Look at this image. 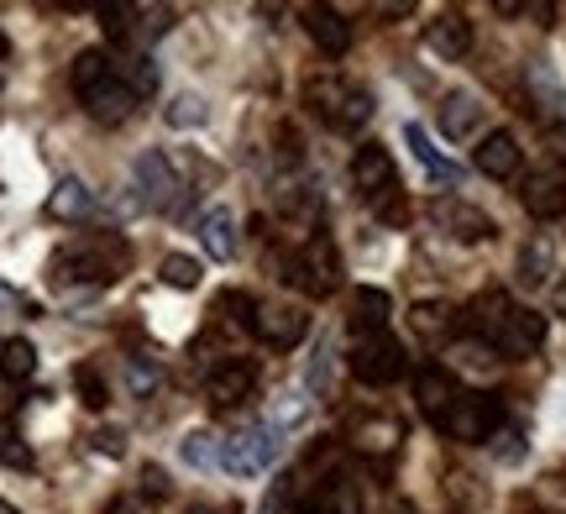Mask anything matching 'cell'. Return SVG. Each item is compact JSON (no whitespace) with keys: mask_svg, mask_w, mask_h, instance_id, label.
Wrapping results in <instances>:
<instances>
[{"mask_svg":"<svg viewBox=\"0 0 566 514\" xmlns=\"http://www.w3.org/2000/svg\"><path fill=\"white\" fill-rule=\"evenodd\" d=\"M200 248L216 258V263H231L237 258V216L226 206H210L200 216Z\"/></svg>","mask_w":566,"mask_h":514,"instance_id":"obj_21","label":"cell"},{"mask_svg":"<svg viewBox=\"0 0 566 514\" xmlns=\"http://www.w3.org/2000/svg\"><path fill=\"white\" fill-rule=\"evenodd\" d=\"M289 279H294L304 294H315V300L336 294V289H342V252H336V242H331V237H310L304 252L289 263Z\"/></svg>","mask_w":566,"mask_h":514,"instance_id":"obj_7","label":"cell"},{"mask_svg":"<svg viewBox=\"0 0 566 514\" xmlns=\"http://www.w3.org/2000/svg\"><path fill=\"white\" fill-rule=\"evenodd\" d=\"M205 116H210L205 95H174V101H168V111H163V122L179 126V132H189V126H205Z\"/></svg>","mask_w":566,"mask_h":514,"instance_id":"obj_32","label":"cell"},{"mask_svg":"<svg viewBox=\"0 0 566 514\" xmlns=\"http://www.w3.org/2000/svg\"><path fill=\"white\" fill-rule=\"evenodd\" d=\"M279 462V431L273 426H247L221 447V468L237 478H258Z\"/></svg>","mask_w":566,"mask_h":514,"instance_id":"obj_8","label":"cell"},{"mask_svg":"<svg viewBox=\"0 0 566 514\" xmlns=\"http://www.w3.org/2000/svg\"><path fill=\"white\" fill-rule=\"evenodd\" d=\"M310 331V315L300 305H258V321H252V336L268 342V347H294Z\"/></svg>","mask_w":566,"mask_h":514,"instance_id":"obj_12","label":"cell"},{"mask_svg":"<svg viewBox=\"0 0 566 514\" xmlns=\"http://www.w3.org/2000/svg\"><path fill=\"white\" fill-rule=\"evenodd\" d=\"M0 468H17V473L32 468V447L21 441V431L11 420H0Z\"/></svg>","mask_w":566,"mask_h":514,"instance_id":"obj_34","label":"cell"},{"mask_svg":"<svg viewBox=\"0 0 566 514\" xmlns=\"http://www.w3.org/2000/svg\"><path fill=\"white\" fill-rule=\"evenodd\" d=\"M415 405H420L424 420L441 426L446 410L457 405V378H451L446 368H420V378H415Z\"/></svg>","mask_w":566,"mask_h":514,"instance_id":"obj_18","label":"cell"},{"mask_svg":"<svg viewBox=\"0 0 566 514\" xmlns=\"http://www.w3.org/2000/svg\"><path fill=\"white\" fill-rule=\"evenodd\" d=\"M0 59H6V38H0Z\"/></svg>","mask_w":566,"mask_h":514,"instance_id":"obj_45","label":"cell"},{"mask_svg":"<svg viewBox=\"0 0 566 514\" xmlns=\"http://www.w3.org/2000/svg\"><path fill=\"white\" fill-rule=\"evenodd\" d=\"M520 200H525V210L535 216V221H556V216H566V168L562 164L535 168V174L525 179V189H520Z\"/></svg>","mask_w":566,"mask_h":514,"instance_id":"obj_11","label":"cell"},{"mask_svg":"<svg viewBox=\"0 0 566 514\" xmlns=\"http://www.w3.org/2000/svg\"><path fill=\"white\" fill-rule=\"evenodd\" d=\"M74 389H80L84 410H105V405H111V389H105L101 368H90V363H80V368H74Z\"/></svg>","mask_w":566,"mask_h":514,"instance_id":"obj_35","label":"cell"},{"mask_svg":"<svg viewBox=\"0 0 566 514\" xmlns=\"http://www.w3.org/2000/svg\"><path fill=\"white\" fill-rule=\"evenodd\" d=\"M388 294L384 289H357V336H367V331H384L388 326Z\"/></svg>","mask_w":566,"mask_h":514,"instance_id":"obj_30","label":"cell"},{"mask_svg":"<svg viewBox=\"0 0 566 514\" xmlns=\"http://www.w3.org/2000/svg\"><path fill=\"white\" fill-rule=\"evenodd\" d=\"M304 105L325 126H336V132H363L373 122V95L357 90V84H346L342 74H310L304 80Z\"/></svg>","mask_w":566,"mask_h":514,"instance_id":"obj_3","label":"cell"},{"mask_svg":"<svg viewBox=\"0 0 566 514\" xmlns=\"http://www.w3.org/2000/svg\"><path fill=\"white\" fill-rule=\"evenodd\" d=\"M132 17H137V6H105L101 11L105 38H132Z\"/></svg>","mask_w":566,"mask_h":514,"instance_id":"obj_37","label":"cell"},{"mask_svg":"<svg viewBox=\"0 0 566 514\" xmlns=\"http://www.w3.org/2000/svg\"><path fill=\"white\" fill-rule=\"evenodd\" d=\"M179 457L189 462V468H216V462H221V447H216V436L210 431H189L179 441Z\"/></svg>","mask_w":566,"mask_h":514,"instance_id":"obj_33","label":"cell"},{"mask_svg":"<svg viewBox=\"0 0 566 514\" xmlns=\"http://www.w3.org/2000/svg\"><path fill=\"white\" fill-rule=\"evenodd\" d=\"M352 185L363 189V200L384 221H405V206H399V168L388 158V147L378 143H363L357 147V158H352Z\"/></svg>","mask_w":566,"mask_h":514,"instance_id":"obj_4","label":"cell"},{"mask_svg":"<svg viewBox=\"0 0 566 514\" xmlns=\"http://www.w3.org/2000/svg\"><path fill=\"white\" fill-rule=\"evenodd\" d=\"M424 48L446 63L467 59V48H472V21H467L462 11H441V17L424 27Z\"/></svg>","mask_w":566,"mask_h":514,"instance_id":"obj_16","label":"cell"},{"mask_svg":"<svg viewBox=\"0 0 566 514\" xmlns=\"http://www.w3.org/2000/svg\"><path fill=\"white\" fill-rule=\"evenodd\" d=\"M0 514H21V510H17V504H6V499H0Z\"/></svg>","mask_w":566,"mask_h":514,"instance_id":"obj_44","label":"cell"},{"mask_svg":"<svg viewBox=\"0 0 566 514\" xmlns=\"http://www.w3.org/2000/svg\"><path fill=\"white\" fill-rule=\"evenodd\" d=\"M32 373H38V347H32L27 336L0 342V378H6V384H27Z\"/></svg>","mask_w":566,"mask_h":514,"instance_id":"obj_25","label":"cell"},{"mask_svg":"<svg viewBox=\"0 0 566 514\" xmlns=\"http://www.w3.org/2000/svg\"><path fill=\"white\" fill-rule=\"evenodd\" d=\"M493 457L509 462V468H514V462H525V436L514 431V426H499V431H493Z\"/></svg>","mask_w":566,"mask_h":514,"instance_id":"obj_36","label":"cell"},{"mask_svg":"<svg viewBox=\"0 0 566 514\" xmlns=\"http://www.w3.org/2000/svg\"><path fill=\"white\" fill-rule=\"evenodd\" d=\"M137 185H142V200H147V206H174L179 174H174V164H168L163 153H142L137 158Z\"/></svg>","mask_w":566,"mask_h":514,"instance_id":"obj_20","label":"cell"},{"mask_svg":"<svg viewBox=\"0 0 566 514\" xmlns=\"http://www.w3.org/2000/svg\"><path fill=\"white\" fill-rule=\"evenodd\" d=\"M137 101H142L137 90H132V84H126L122 74H111L105 84H95V90L84 95V111H90V116H95L101 126H122L126 116L137 111Z\"/></svg>","mask_w":566,"mask_h":514,"instance_id":"obj_13","label":"cell"},{"mask_svg":"<svg viewBox=\"0 0 566 514\" xmlns=\"http://www.w3.org/2000/svg\"><path fill=\"white\" fill-rule=\"evenodd\" d=\"M304 32H310V42L321 48L325 59H342L352 48V27H346L336 6H304Z\"/></svg>","mask_w":566,"mask_h":514,"instance_id":"obj_15","label":"cell"},{"mask_svg":"<svg viewBox=\"0 0 566 514\" xmlns=\"http://www.w3.org/2000/svg\"><path fill=\"white\" fill-rule=\"evenodd\" d=\"M499 426H504V410H499V399H488V394H457V405H451L441 420V431L451 436V441H462V447L493 441Z\"/></svg>","mask_w":566,"mask_h":514,"instance_id":"obj_6","label":"cell"},{"mask_svg":"<svg viewBox=\"0 0 566 514\" xmlns=\"http://www.w3.org/2000/svg\"><path fill=\"white\" fill-rule=\"evenodd\" d=\"M346 363H352V373L363 378L367 389H388V384H399V378H405V368H409L405 347H399L388 331H367V336H357Z\"/></svg>","mask_w":566,"mask_h":514,"instance_id":"obj_5","label":"cell"},{"mask_svg":"<svg viewBox=\"0 0 566 514\" xmlns=\"http://www.w3.org/2000/svg\"><path fill=\"white\" fill-rule=\"evenodd\" d=\"M399 441H405V426H399L394 415H367V420L352 426V447L363 457H394Z\"/></svg>","mask_w":566,"mask_h":514,"instance_id":"obj_17","label":"cell"},{"mask_svg":"<svg viewBox=\"0 0 566 514\" xmlns=\"http://www.w3.org/2000/svg\"><path fill=\"white\" fill-rule=\"evenodd\" d=\"M472 331H478V342L493 347L499 357H530V352L546 342V315H535V310L514 305L509 294H478V305H472Z\"/></svg>","mask_w":566,"mask_h":514,"instance_id":"obj_2","label":"cell"},{"mask_svg":"<svg viewBox=\"0 0 566 514\" xmlns=\"http://www.w3.org/2000/svg\"><path fill=\"white\" fill-rule=\"evenodd\" d=\"M405 143H409V153H415V158H420V164L430 168V174H436V179H457V164H446L441 153H436V143L424 137V126H420V122H409V126H405Z\"/></svg>","mask_w":566,"mask_h":514,"instance_id":"obj_29","label":"cell"},{"mask_svg":"<svg viewBox=\"0 0 566 514\" xmlns=\"http://www.w3.org/2000/svg\"><path fill=\"white\" fill-rule=\"evenodd\" d=\"M205 394H210V405H216V410H237V405H247V399L258 394V368L242 363V357L216 363L210 378H205Z\"/></svg>","mask_w":566,"mask_h":514,"instance_id":"obj_10","label":"cell"},{"mask_svg":"<svg viewBox=\"0 0 566 514\" xmlns=\"http://www.w3.org/2000/svg\"><path fill=\"white\" fill-rule=\"evenodd\" d=\"M430 221H436L446 237H457V242H488V237H493L488 210L467 206L462 195H441V200H430Z\"/></svg>","mask_w":566,"mask_h":514,"instance_id":"obj_9","label":"cell"},{"mask_svg":"<svg viewBox=\"0 0 566 514\" xmlns=\"http://www.w3.org/2000/svg\"><path fill=\"white\" fill-rule=\"evenodd\" d=\"M472 164H478V174H488V179H514L520 164H525L520 137H514V132H488L483 143L472 147Z\"/></svg>","mask_w":566,"mask_h":514,"instance_id":"obj_14","label":"cell"},{"mask_svg":"<svg viewBox=\"0 0 566 514\" xmlns=\"http://www.w3.org/2000/svg\"><path fill=\"white\" fill-rule=\"evenodd\" d=\"M105 514H147V504H142V499H111V504H105Z\"/></svg>","mask_w":566,"mask_h":514,"instance_id":"obj_41","label":"cell"},{"mask_svg":"<svg viewBox=\"0 0 566 514\" xmlns=\"http://www.w3.org/2000/svg\"><path fill=\"white\" fill-rule=\"evenodd\" d=\"M441 132L451 137V143L478 137V132H483V101L467 95V90H451V95L441 101Z\"/></svg>","mask_w":566,"mask_h":514,"instance_id":"obj_19","label":"cell"},{"mask_svg":"<svg viewBox=\"0 0 566 514\" xmlns=\"http://www.w3.org/2000/svg\"><path fill=\"white\" fill-rule=\"evenodd\" d=\"M90 210H95V195H90L84 179H63V185L48 195V216H53V221H84Z\"/></svg>","mask_w":566,"mask_h":514,"instance_id":"obj_23","label":"cell"},{"mask_svg":"<svg viewBox=\"0 0 566 514\" xmlns=\"http://www.w3.org/2000/svg\"><path fill=\"white\" fill-rule=\"evenodd\" d=\"M0 310H21V294L11 284H0Z\"/></svg>","mask_w":566,"mask_h":514,"instance_id":"obj_42","label":"cell"},{"mask_svg":"<svg viewBox=\"0 0 566 514\" xmlns=\"http://www.w3.org/2000/svg\"><path fill=\"white\" fill-rule=\"evenodd\" d=\"M95 452H101V457H122L126 452V431H122V426H116V431H111V426H105V431H95Z\"/></svg>","mask_w":566,"mask_h":514,"instance_id":"obj_38","label":"cell"},{"mask_svg":"<svg viewBox=\"0 0 566 514\" xmlns=\"http://www.w3.org/2000/svg\"><path fill=\"white\" fill-rule=\"evenodd\" d=\"M556 310H562V315H566V284L556 289Z\"/></svg>","mask_w":566,"mask_h":514,"instance_id":"obj_43","label":"cell"},{"mask_svg":"<svg viewBox=\"0 0 566 514\" xmlns=\"http://www.w3.org/2000/svg\"><path fill=\"white\" fill-rule=\"evenodd\" d=\"M210 315H216V326H221L226 336H237V331H252V321H258V305H252V294H242V289H226Z\"/></svg>","mask_w":566,"mask_h":514,"instance_id":"obj_24","label":"cell"},{"mask_svg":"<svg viewBox=\"0 0 566 514\" xmlns=\"http://www.w3.org/2000/svg\"><path fill=\"white\" fill-rule=\"evenodd\" d=\"M520 284L525 289H541V284H551V242L546 237H535V242H525V252H520Z\"/></svg>","mask_w":566,"mask_h":514,"instance_id":"obj_28","label":"cell"},{"mask_svg":"<svg viewBox=\"0 0 566 514\" xmlns=\"http://www.w3.org/2000/svg\"><path fill=\"white\" fill-rule=\"evenodd\" d=\"M126 268H132V242H126V237H116V231H84L69 248L53 252L48 279L59 289H69V284L101 289V284H116Z\"/></svg>","mask_w":566,"mask_h":514,"instance_id":"obj_1","label":"cell"},{"mask_svg":"<svg viewBox=\"0 0 566 514\" xmlns=\"http://www.w3.org/2000/svg\"><path fill=\"white\" fill-rule=\"evenodd\" d=\"M409 326H415L420 342H446V336H457V310L446 300H420L409 310Z\"/></svg>","mask_w":566,"mask_h":514,"instance_id":"obj_22","label":"cell"},{"mask_svg":"<svg viewBox=\"0 0 566 514\" xmlns=\"http://www.w3.org/2000/svg\"><path fill=\"white\" fill-rule=\"evenodd\" d=\"M111 74H116V69H111V59H105L101 48H84L80 59H74V69H69V84H74V95L84 101V95H90L95 84H105Z\"/></svg>","mask_w":566,"mask_h":514,"instance_id":"obj_27","label":"cell"},{"mask_svg":"<svg viewBox=\"0 0 566 514\" xmlns=\"http://www.w3.org/2000/svg\"><path fill=\"white\" fill-rule=\"evenodd\" d=\"M158 279L168 289H200V258H184V252H168V258H163V268H158Z\"/></svg>","mask_w":566,"mask_h":514,"instance_id":"obj_31","label":"cell"},{"mask_svg":"<svg viewBox=\"0 0 566 514\" xmlns=\"http://www.w3.org/2000/svg\"><path fill=\"white\" fill-rule=\"evenodd\" d=\"M315 514H363V489L352 473H336L331 483L321 489V510Z\"/></svg>","mask_w":566,"mask_h":514,"instance_id":"obj_26","label":"cell"},{"mask_svg":"<svg viewBox=\"0 0 566 514\" xmlns=\"http://www.w3.org/2000/svg\"><path fill=\"white\" fill-rule=\"evenodd\" d=\"M126 373H132V389H137V394H147L153 384H158V368H147L142 357H132V363H126Z\"/></svg>","mask_w":566,"mask_h":514,"instance_id":"obj_39","label":"cell"},{"mask_svg":"<svg viewBox=\"0 0 566 514\" xmlns=\"http://www.w3.org/2000/svg\"><path fill=\"white\" fill-rule=\"evenodd\" d=\"M142 494H147V499H168V473H163V468H142Z\"/></svg>","mask_w":566,"mask_h":514,"instance_id":"obj_40","label":"cell"}]
</instances>
